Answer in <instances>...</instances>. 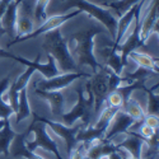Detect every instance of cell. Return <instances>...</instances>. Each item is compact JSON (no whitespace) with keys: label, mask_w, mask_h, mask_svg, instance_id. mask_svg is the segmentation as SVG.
<instances>
[{"label":"cell","mask_w":159,"mask_h":159,"mask_svg":"<svg viewBox=\"0 0 159 159\" xmlns=\"http://www.w3.org/2000/svg\"><path fill=\"white\" fill-rule=\"evenodd\" d=\"M30 134L27 131L22 132V134H16L14 139L11 141V149H9V153L14 158H25V159H43L34 152H31L25 147V139Z\"/></svg>","instance_id":"16"},{"label":"cell","mask_w":159,"mask_h":159,"mask_svg":"<svg viewBox=\"0 0 159 159\" xmlns=\"http://www.w3.org/2000/svg\"><path fill=\"white\" fill-rule=\"evenodd\" d=\"M108 2H115V0H108Z\"/></svg>","instance_id":"39"},{"label":"cell","mask_w":159,"mask_h":159,"mask_svg":"<svg viewBox=\"0 0 159 159\" xmlns=\"http://www.w3.org/2000/svg\"><path fill=\"white\" fill-rule=\"evenodd\" d=\"M158 115H147L145 116V118H144V121H143V124H145V125H148V126H150L152 129H155V130H158Z\"/></svg>","instance_id":"33"},{"label":"cell","mask_w":159,"mask_h":159,"mask_svg":"<svg viewBox=\"0 0 159 159\" xmlns=\"http://www.w3.org/2000/svg\"><path fill=\"white\" fill-rule=\"evenodd\" d=\"M85 159H88V158H85Z\"/></svg>","instance_id":"41"},{"label":"cell","mask_w":159,"mask_h":159,"mask_svg":"<svg viewBox=\"0 0 159 159\" xmlns=\"http://www.w3.org/2000/svg\"><path fill=\"white\" fill-rule=\"evenodd\" d=\"M110 71L111 69L106 65H101L99 69L88 78L85 89L87 92L93 96V118H92V125L94 124L97 117L104 104V99L110 93Z\"/></svg>","instance_id":"3"},{"label":"cell","mask_w":159,"mask_h":159,"mask_svg":"<svg viewBox=\"0 0 159 159\" xmlns=\"http://www.w3.org/2000/svg\"><path fill=\"white\" fill-rule=\"evenodd\" d=\"M121 110H122L124 112H126L130 117H132V118L135 120V124L131 126V131L135 130L136 127H139V126L143 124L145 116H147V112H145V110L141 107V106H140L134 98H131V97L124 103V106L121 107Z\"/></svg>","instance_id":"20"},{"label":"cell","mask_w":159,"mask_h":159,"mask_svg":"<svg viewBox=\"0 0 159 159\" xmlns=\"http://www.w3.org/2000/svg\"><path fill=\"white\" fill-rule=\"evenodd\" d=\"M48 3H50V0H36V4H34L32 13H33V19L38 24H42L47 18L46 10H47Z\"/></svg>","instance_id":"27"},{"label":"cell","mask_w":159,"mask_h":159,"mask_svg":"<svg viewBox=\"0 0 159 159\" xmlns=\"http://www.w3.org/2000/svg\"><path fill=\"white\" fill-rule=\"evenodd\" d=\"M144 144H145L144 139L136 131L127 130L126 136L120 143H117L116 147L126 150L130 154V157H132V158H141V150H143Z\"/></svg>","instance_id":"14"},{"label":"cell","mask_w":159,"mask_h":159,"mask_svg":"<svg viewBox=\"0 0 159 159\" xmlns=\"http://www.w3.org/2000/svg\"><path fill=\"white\" fill-rule=\"evenodd\" d=\"M64 125L73 126L78 120H82L84 126H90L92 118H93V96L88 92V98L84 97L83 88H78V101L73 110L68 113H64L62 116Z\"/></svg>","instance_id":"6"},{"label":"cell","mask_w":159,"mask_h":159,"mask_svg":"<svg viewBox=\"0 0 159 159\" xmlns=\"http://www.w3.org/2000/svg\"><path fill=\"white\" fill-rule=\"evenodd\" d=\"M16 121L20 122L24 118H27L32 115V110L28 103V96H27V87L20 89L19 92V98H18V110L16 113Z\"/></svg>","instance_id":"24"},{"label":"cell","mask_w":159,"mask_h":159,"mask_svg":"<svg viewBox=\"0 0 159 159\" xmlns=\"http://www.w3.org/2000/svg\"><path fill=\"white\" fill-rule=\"evenodd\" d=\"M16 136V132L13 131L11 126H10V121L9 118L4 120V126L0 129V154H3L5 158H8L10 155L9 153V147Z\"/></svg>","instance_id":"21"},{"label":"cell","mask_w":159,"mask_h":159,"mask_svg":"<svg viewBox=\"0 0 159 159\" xmlns=\"http://www.w3.org/2000/svg\"><path fill=\"white\" fill-rule=\"evenodd\" d=\"M85 148V155L88 159H103L110 154L117 152V147L107 139H99L89 143Z\"/></svg>","instance_id":"13"},{"label":"cell","mask_w":159,"mask_h":159,"mask_svg":"<svg viewBox=\"0 0 159 159\" xmlns=\"http://www.w3.org/2000/svg\"><path fill=\"white\" fill-rule=\"evenodd\" d=\"M125 101L122 98V96L118 93L117 90H113L111 92V93L106 97L104 99V104L106 106H110V107H113V108H118V110H121V107L124 106ZM103 104V106H104Z\"/></svg>","instance_id":"31"},{"label":"cell","mask_w":159,"mask_h":159,"mask_svg":"<svg viewBox=\"0 0 159 159\" xmlns=\"http://www.w3.org/2000/svg\"><path fill=\"white\" fill-rule=\"evenodd\" d=\"M4 126V120H2V118H0V129H2Z\"/></svg>","instance_id":"37"},{"label":"cell","mask_w":159,"mask_h":159,"mask_svg":"<svg viewBox=\"0 0 159 159\" xmlns=\"http://www.w3.org/2000/svg\"><path fill=\"white\" fill-rule=\"evenodd\" d=\"M104 32V27L101 24H90L87 28L71 33L68 38V46L71 57L76 62L78 69L87 65L92 69V74L96 73L101 64L94 56V37Z\"/></svg>","instance_id":"1"},{"label":"cell","mask_w":159,"mask_h":159,"mask_svg":"<svg viewBox=\"0 0 159 159\" xmlns=\"http://www.w3.org/2000/svg\"><path fill=\"white\" fill-rule=\"evenodd\" d=\"M135 124V120L132 117H130L126 112L122 110H118L115 116L112 117V120L104 132V139L110 140L115 135H120V134H126L127 130L131 129V126Z\"/></svg>","instance_id":"11"},{"label":"cell","mask_w":159,"mask_h":159,"mask_svg":"<svg viewBox=\"0 0 159 159\" xmlns=\"http://www.w3.org/2000/svg\"><path fill=\"white\" fill-rule=\"evenodd\" d=\"M11 0H0V20H2L3 16H4V13L8 8V5L10 4Z\"/></svg>","instance_id":"34"},{"label":"cell","mask_w":159,"mask_h":159,"mask_svg":"<svg viewBox=\"0 0 159 159\" xmlns=\"http://www.w3.org/2000/svg\"><path fill=\"white\" fill-rule=\"evenodd\" d=\"M34 93L46 99L51 106V113L55 117H61L64 115V94L60 90H41L34 87Z\"/></svg>","instance_id":"15"},{"label":"cell","mask_w":159,"mask_h":159,"mask_svg":"<svg viewBox=\"0 0 159 159\" xmlns=\"http://www.w3.org/2000/svg\"><path fill=\"white\" fill-rule=\"evenodd\" d=\"M139 2H140V0H115V2H106L102 5L104 8H108V9L115 10L116 14L118 17H121L122 14H125V13L130 8H132L135 4H138Z\"/></svg>","instance_id":"26"},{"label":"cell","mask_w":159,"mask_h":159,"mask_svg":"<svg viewBox=\"0 0 159 159\" xmlns=\"http://www.w3.org/2000/svg\"><path fill=\"white\" fill-rule=\"evenodd\" d=\"M158 5L159 0H152L149 11L144 19L140 22V39L144 45H147L148 38L153 33L159 32V20H158Z\"/></svg>","instance_id":"10"},{"label":"cell","mask_w":159,"mask_h":159,"mask_svg":"<svg viewBox=\"0 0 159 159\" xmlns=\"http://www.w3.org/2000/svg\"><path fill=\"white\" fill-rule=\"evenodd\" d=\"M138 134L144 139V141L147 140V139H150L152 136H154L155 134H158V130H155V129H152L150 126H148V125H145V124H141L140 126H139V132Z\"/></svg>","instance_id":"32"},{"label":"cell","mask_w":159,"mask_h":159,"mask_svg":"<svg viewBox=\"0 0 159 159\" xmlns=\"http://www.w3.org/2000/svg\"><path fill=\"white\" fill-rule=\"evenodd\" d=\"M33 20L31 17V13L23 11L20 9V11H18V17H17V23H16V33L17 37H22L25 34H30L33 31Z\"/></svg>","instance_id":"23"},{"label":"cell","mask_w":159,"mask_h":159,"mask_svg":"<svg viewBox=\"0 0 159 159\" xmlns=\"http://www.w3.org/2000/svg\"><path fill=\"white\" fill-rule=\"evenodd\" d=\"M153 75L157 76L158 74L154 73V71H152V70H149V69L140 68V66H139L138 70H135L134 73H131V74H126L125 78H126V80H127L129 83H131V82H134V80H141V79L147 80L148 78H150V76H153Z\"/></svg>","instance_id":"30"},{"label":"cell","mask_w":159,"mask_h":159,"mask_svg":"<svg viewBox=\"0 0 159 159\" xmlns=\"http://www.w3.org/2000/svg\"><path fill=\"white\" fill-rule=\"evenodd\" d=\"M9 84H10V76H7L0 80V118L2 120H5V118H9L11 115H14L10 106L3 101V93L8 90Z\"/></svg>","instance_id":"25"},{"label":"cell","mask_w":159,"mask_h":159,"mask_svg":"<svg viewBox=\"0 0 159 159\" xmlns=\"http://www.w3.org/2000/svg\"><path fill=\"white\" fill-rule=\"evenodd\" d=\"M39 59H41V54H38L36 56V60L34 61H30L27 59H23L20 56H16L14 60L16 61H19L20 64L25 65V66H31L34 70L39 71L46 79H50V78H54L56 75H59L60 70L57 69V65L51 55H47V62H39Z\"/></svg>","instance_id":"12"},{"label":"cell","mask_w":159,"mask_h":159,"mask_svg":"<svg viewBox=\"0 0 159 159\" xmlns=\"http://www.w3.org/2000/svg\"><path fill=\"white\" fill-rule=\"evenodd\" d=\"M82 10H73V11H69V13H64V14H55V16H51L48 18H46V20L38 25V28L33 30L30 34H25V36H22V37H16L10 43H8V47H11L13 45H16L18 42H23V41H28V39H32V38H36L41 34H45L50 31H54L56 28H60L61 25L68 22L69 19L82 14Z\"/></svg>","instance_id":"7"},{"label":"cell","mask_w":159,"mask_h":159,"mask_svg":"<svg viewBox=\"0 0 159 159\" xmlns=\"http://www.w3.org/2000/svg\"><path fill=\"white\" fill-rule=\"evenodd\" d=\"M134 62H136L140 68H145V69H149L154 73L158 74V59L153 57L145 52H140V51H132L129 54V57Z\"/></svg>","instance_id":"22"},{"label":"cell","mask_w":159,"mask_h":159,"mask_svg":"<svg viewBox=\"0 0 159 159\" xmlns=\"http://www.w3.org/2000/svg\"><path fill=\"white\" fill-rule=\"evenodd\" d=\"M155 89H158V84H155L153 88L144 90L148 93V111L147 115H158V102H159V96L157 92H154Z\"/></svg>","instance_id":"28"},{"label":"cell","mask_w":159,"mask_h":159,"mask_svg":"<svg viewBox=\"0 0 159 159\" xmlns=\"http://www.w3.org/2000/svg\"><path fill=\"white\" fill-rule=\"evenodd\" d=\"M18 8L19 4L16 0H11L10 4L8 5L4 16L0 20V27L4 30V32L7 34H9L10 37L14 38L16 34V23H17V17H18Z\"/></svg>","instance_id":"18"},{"label":"cell","mask_w":159,"mask_h":159,"mask_svg":"<svg viewBox=\"0 0 159 159\" xmlns=\"http://www.w3.org/2000/svg\"><path fill=\"white\" fill-rule=\"evenodd\" d=\"M61 2H64V0H61Z\"/></svg>","instance_id":"40"},{"label":"cell","mask_w":159,"mask_h":159,"mask_svg":"<svg viewBox=\"0 0 159 159\" xmlns=\"http://www.w3.org/2000/svg\"><path fill=\"white\" fill-rule=\"evenodd\" d=\"M14 57H16L14 54H11V52H9V51H5V50H3L2 47H0V59H13L14 60Z\"/></svg>","instance_id":"35"},{"label":"cell","mask_w":159,"mask_h":159,"mask_svg":"<svg viewBox=\"0 0 159 159\" xmlns=\"http://www.w3.org/2000/svg\"><path fill=\"white\" fill-rule=\"evenodd\" d=\"M34 71L36 70L33 68H31V66H27V69H25V71L23 74H20L14 82H10V85L14 88L16 90L20 92V89H23V88H25V87L28 85V82H30V79H31V76L33 75Z\"/></svg>","instance_id":"29"},{"label":"cell","mask_w":159,"mask_h":159,"mask_svg":"<svg viewBox=\"0 0 159 159\" xmlns=\"http://www.w3.org/2000/svg\"><path fill=\"white\" fill-rule=\"evenodd\" d=\"M38 117V120H41L46 124V126H50L52 129V131L56 132V134L65 141V148H66V154L70 155L71 152L76 148L78 145V141H76V134L79 132V130H82L84 126V124H79V125H73V126H66L64 124H60V122H56V121H51V120H47V118H43V117Z\"/></svg>","instance_id":"8"},{"label":"cell","mask_w":159,"mask_h":159,"mask_svg":"<svg viewBox=\"0 0 159 159\" xmlns=\"http://www.w3.org/2000/svg\"><path fill=\"white\" fill-rule=\"evenodd\" d=\"M42 48L47 52V55L54 57L55 62L59 65V70L62 73L70 71H80L78 69L76 62L71 57L70 50L68 46V39L62 37L60 28L50 31L43 34Z\"/></svg>","instance_id":"2"},{"label":"cell","mask_w":159,"mask_h":159,"mask_svg":"<svg viewBox=\"0 0 159 159\" xmlns=\"http://www.w3.org/2000/svg\"><path fill=\"white\" fill-rule=\"evenodd\" d=\"M139 4V3H138ZM138 4H135L132 8H130L125 14H122L120 17V20H117V28H116V36H115V39H113V43L110 45L111 47L116 48L118 45L122 42V39L127 36V31L130 30L131 24H132V20H134V16H135V11H136V8H138Z\"/></svg>","instance_id":"17"},{"label":"cell","mask_w":159,"mask_h":159,"mask_svg":"<svg viewBox=\"0 0 159 159\" xmlns=\"http://www.w3.org/2000/svg\"><path fill=\"white\" fill-rule=\"evenodd\" d=\"M32 116H33V121L31 122V126L25 130L31 134V132H34V140L31 141V143H25V147H27L31 152H34L37 148H42L47 152H51L54 153V155L56 157V159H64L59 152V148H57V143L51 139L50 135L47 134V130H46V124L41 120H38L37 117V113L36 112H32Z\"/></svg>","instance_id":"5"},{"label":"cell","mask_w":159,"mask_h":159,"mask_svg":"<svg viewBox=\"0 0 159 159\" xmlns=\"http://www.w3.org/2000/svg\"><path fill=\"white\" fill-rule=\"evenodd\" d=\"M92 74L89 73H84V71H70V73H64V74H59L54 78L50 79H45V80H38V83L34 84V87H37L41 90H61L64 88H66L68 85H70L73 82H75L76 79L80 78H90Z\"/></svg>","instance_id":"9"},{"label":"cell","mask_w":159,"mask_h":159,"mask_svg":"<svg viewBox=\"0 0 159 159\" xmlns=\"http://www.w3.org/2000/svg\"><path fill=\"white\" fill-rule=\"evenodd\" d=\"M62 3H64L62 4L64 10H68L69 8H76L79 10H82L83 13L89 14L90 17H93L96 20L101 22V24L110 32L112 39H115L116 28H117V18L108 10V8L89 3L87 0H64Z\"/></svg>","instance_id":"4"},{"label":"cell","mask_w":159,"mask_h":159,"mask_svg":"<svg viewBox=\"0 0 159 159\" xmlns=\"http://www.w3.org/2000/svg\"><path fill=\"white\" fill-rule=\"evenodd\" d=\"M101 54L104 59V65L108 66L110 69H112V71L117 75H122L124 74V65H122V60H121V56L120 54H117V50L111 47V46H107L104 47Z\"/></svg>","instance_id":"19"},{"label":"cell","mask_w":159,"mask_h":159,"mask_svg":"<svg viewBox=\"0 0 159 159\" xmlns=\"http://www.w3.org/2000/svg\"><path fill=\"white\" fill-rule=\"evenodd\" d=\"M16 2H17V3H18V4H20V3H22V2H23V0H16Z\"/></svg>","instance_id":"38"},{"label":"cell","mask_w":159,"mask_h":159,"mask_svg":"<svg viewBox=\"0 0 159 159\" xmlns=\"http://www.w3.org/2000/svg\"><path fill=\"white\" fill-rule=\"evenodd\" d=\"M107 159H122V158H121V155H120V154H118L117 152H115V153L110 154V155L107 157Z\"/></svg>","instance_id":"36"}]
</instances>
